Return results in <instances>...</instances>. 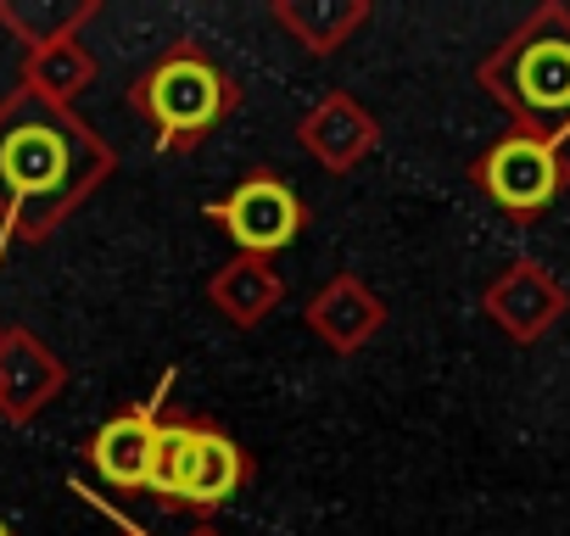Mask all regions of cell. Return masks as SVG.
Segmentation results:
<instances>
[{"label": "cell", "mask_w": 570, "mask_h": 536, "mask_svg": "<svg viewBox=\"0 0 570 536\" xmlns=\"http://www.w3.org/2000/svg\"><path fill=\"white\" fill-rule=\"evenodd\" d=\"M503 314L514 319V330H537V325H548L553 319V291L537 280V275H525V280H514L509 291H503Z\"/></svg>", "instance_id": "cell-8"}, {"label": "cell", "mask_w": 570, "mask_h": 536, "mask_svg": "<svg viewBox=\"0 0 570 536\" xmlns=\"http://www.w3.org/2000/svg\"><path fill=\"white\" fill-rule=\"evenodd\" d=\"M240 475V458L224 436H207V430H168L157 436V486L163 492H179V497H196V503H213L235 486Z\"/></svg>", "instance_id": "cell-3"}, {"label": "cell", "mask_w": 570, "mask_h": 536, "mask_svg": "<svg viewBox=\"0 0 570 536\" xmlns=\"http://www.w3.org/2000/svg\"><path fill=\"white\" fill-rule=\"evenodd\" d=\"M224 224L246 246H285V240H292V229H297V201H292V190H279L274 179H252L224 207Z\"/></svg>", "instance_id": "cell-5"}, {"label": "cell", "mask_w": 570, "mask_h": 536, "mask_svg": "<svg viewBox=\"0 0 570 536\" xmlns=\"http://www.w3.org/2000/svg\"><path fill=\"white\" fill-rule=\"evenodd\" d=\"M564 162L559 151L542 140V135H514V140H498L492 157L481 162V185L492 190L498 207L509 212H542L559 190H564Z\"/></svg>", "instance_id": "cell-2"}, {"label": "cell", "mask_w": 570, "mask_h": 536, "mask_svg": "<svg viewBox=\"0 0 570 536\" xmlns=\"http://www.w3.org/2000/svg\"><path fill=\"white\" fill-rule=\"evenodd\" d=\"M62 140L46 135V129H23L7 140V151H0V168H7V179L18 190H51L62 179Z\"/></svg>", "instance_id": "cell-7"}, {"label": "cell", "mask_w": 570, "mask_h": 536, "mask_svg": "<svg viewBox=\"0 0 570 536\" xmlns=\"http://www.w3.org/2000/svg\"><path fill=\"white\" fill-rule=\"evenodd\" d=\"M151 112L168 123V129H202L213 112H218V79L213 68L202 62H168L157 79H151Z\"/></svg>", "instance_id": "cell-4"}, {"label": "cell", "mask_w": 570, "mask_h": 536, "mask_svg": "<svg viewBox=\"0 0 570 536\" xmlns=\"http://www.w3.org/2000/svg\"><path fill=\"white\" fill-rule=\"evenodd\" d=\"M96 469L112 480V486H140L157 475V430L146 414H129V419H112L101 436H96Z\"/></svg>", "instance_id": "cell-6"}, {"label": "cell", "mask_w": 570, "mask_h": 536, "mask_svg": "<svg viewBox=\"0 0 570 536\" xmlns=\"http://www.w3.org/2000/svg\"><path fill=\"white\" fill-rule=\"evenodd\" d=\"M0 536H7V530H0Z\"/></svg>", "instance_id": "cell-9"}, {"label": "cell", "mask_w": 570, "mask_h": 536, "mask_svg": "<svg viewBox=\"0 0 570 536\" xmlns=\"http://www.w3.org/2000/svg\"><path fill=\"white\" fill-rule=\"evenodd\" d=\"M503 96L542 129L570 123V18H542L503 68Z\"/></svg>", "instance_id": "cell-1"}]
</instances>
